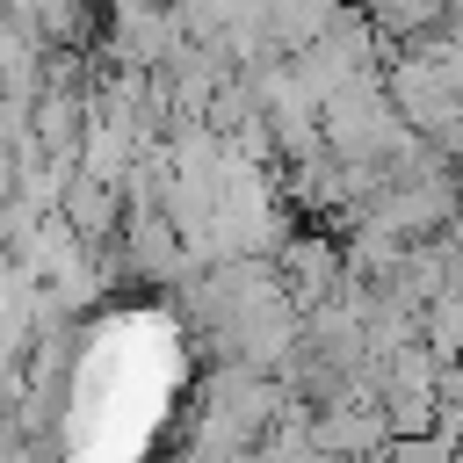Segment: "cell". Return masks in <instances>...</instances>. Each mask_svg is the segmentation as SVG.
Returning a JSON list of instances; mask_svg holds the SVG:
<instances>
[{
    "mask_svg": "<svg viewBox=\"0 0 463 463\" xmlns=\"http://www.w3.org/2000/svg\"><path fill=\"white\" fill-rule=\"evenodd\" d=\"M181 383V340L166 318H116L72 391V420H65V449L72 463H137L166 398Z\"/></svg>",
    "mask_w": 463,
    "mask_h": 463,
    "instance_id": "cell-1",
    "label": "cell"
}]
</instances>
